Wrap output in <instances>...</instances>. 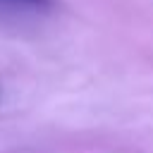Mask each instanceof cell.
Here are the masks:
<instances>
[{
  "mask_svg": "<svg viewBox=\"0 0 153 153\" xmlns=\"http://www.w3.org/2000/svg\"><path fill=\"white\" fill-rule=\"evenodd\" d=\"M2 7H10V10H48L53 5V0H0Z\"/></svg>",
  "mask_w": 153,
  "mask_h": 153,
  "instance_id": "6da1fadb",
  "label": "cell"
}]
</instances>
